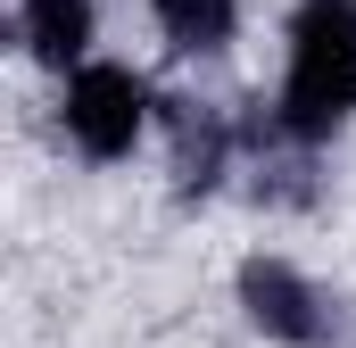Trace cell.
I'll return each mask as SVG.
<instances>
[{"mask_svg":"<svg viewBox=\"0 0 356 348\" xmlns=\"http://www.w3.org/2000/svg\"><path fill=\"white\" fill-rule=\"evenodd\" d=\"M290 141H332L356 116V0H298L290 17V75H282Z\"/></svg>","mask_w":356,"mask_h":348,"instance_id":"obj_1","label":"cell"},{"mask_svg":"<svg viewBox=\"0 0 356 348\" xmlns=\"http://www.w3.org/2000/svg\"><path fill=\"white\" fill-rule=\"evenodd\" d=\"M149 125V84L133 67H75L67 84V133L83 158H124Z\"/></svg>","mask_w":356,"mask_h":348,"instance_id":"obj_2","label":"cell"},{"mask_svg":"<svg viewBox=\"0 0 356 348\" xmlns=\"http://www.w3.org/2000/svg\"><path fill=\"white\" fill-rule=\"evenodd\" d=\"M241 307L249 324L282 348H332V299L298 274L290 258H249L241 265Z\"/></svg>","mask_w":356,"mask_h":348,"instance_id":"obj_3","label":"cell"},{"mask_svg":"<svg viewBox=\"0 0 356 348\" xmlns=\"http://www.w3.org/2000/svg\"><path fill=\"white\" fill-rule=\"evenodd\" d=\"M166 125H175V182L191 199H207L224 166H232V150H241V133H232V116L224 108H191V100H166Z\"/></svg>","mask_w":356,"mask_h":348,"instance_id":"obj_4","label":"cell"},{"mask_svg":"<svg viewBox=\"0 0 356 348\" xmlns=\"http://www.w3.org/2000/svg\"><path fill=\"white\" fill-rule=\"evenodd\" d=\"M17 33L42 67H83L91 50V0H25L17 8Z\"/></svg>","mask_w":356,"mask_h":348,"instance_id":"obj_5","label":"cell"},{"mask_svg":"<svg viewBox=\"0 0 356 348\" xmlns=\"http://www.w3.org/2000/svg\"><path fill=\"white\" fill-rule=\"evenodd\" d=\"M232 25H241V8H232V0H158V33L175 42L182 58L224 50V42H232Z\"/></svg>","mask_w":356,"mask_h":348,"instance_id":"obj_6","label":"cell"}]
</instances>
